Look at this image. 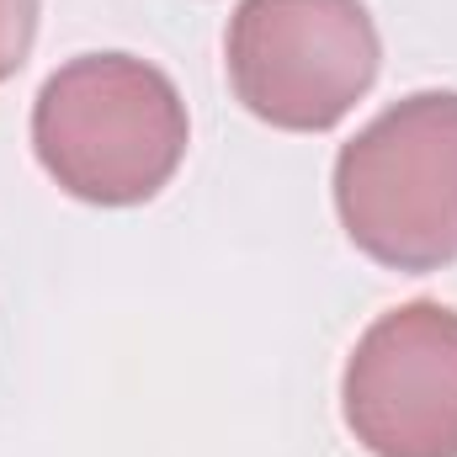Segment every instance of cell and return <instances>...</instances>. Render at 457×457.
<instances>
[{"mask_svg":"<svg viewBox=\"0 0 457 457\" xmlns=\"http://www.w3.org/2000/svg\"><path fill=\"white\" fill-rule=\"evenodd\" d=\"M341 415L372 457H457V309L415 298L378 314L345 356Z\"/></svg>","mask_w":457,"mask_h":457,"instance_id":"4","label":"cell"},{"mask_svg":"<svg viewBox=\"0 0 457 457\" xmlns=\"http://www.w3.org/2000/svg\"><path fill=\"white\" fill-rule=\"evenodd\" d=\"M224 64L250 117L282 133H330L372 91L383 37L361 0H239Z\"/></svg>","mask_w":457,"mask_h":457,"instance_id":"3","label":"cell"},{"mask_svg":"<svg viewBox=\"0 0 457 457\" xmlns=\"http://www.w3.org/2000/svg\"><path fill=\"white\" fill-rule=\"evenodd\" d=\"M192 144L187 102L133 54H80L32 102V149L59 192L91 208H138L170 187Z\"/></svg>","mask_w":457,"mask_h":457,"instance_id":"1","label":"cell"},{"mask_svg":"<svg viewBox=\"0 0 457 457\" xmlns=\"http://www.w3.org/2000/svg\"><path fill=\"white\" fill-rule=\"evenodd\" d=\"M37 0H0V86L27 64L32 43H37Z\"/></svg>","mask_w":457,"mask_h":457,"instance_id":"5","label":"cell"},{"mask_svg":"<svg viewBox=\"0 0 457 457\" xmlns=\"http://www.w3.org/2000/svg\"><path fill=\"white\" fill-rule=\"evenodd\" d=\"M345 239L388 271L457 261V91H415L372 117L336 154Z\"/></svg>","mask_w":457,"mask_h":457,"instance_id":"2","label":"cell"}]
</instances>
